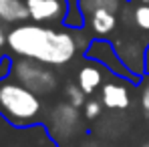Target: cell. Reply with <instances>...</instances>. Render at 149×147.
<instances>
[{"mask_svg":"<svg viewBox=\"0 0 149 147\" xmlns=\"http://www.w3.org/2000/svg\"><path fill=\"white\" fill-rule=\"evenodd\" d=\"M129 0H77V6L79 10L85 14V18L97 10H111V12H117L121 14L125 6H127Z\"/></svg>","mask_w":149,"mask_h":147,"instance_id":"13","label":"cell"},{"mask_svg":"<svg viewBox=\"0 0 149 147\" xmlns=\"http://www.w3.org/2000/svg\"><path fill=\"white\" fill-rule=\"evenodd\" d=\"M83 56L89 59V61L99 63L101 67H105L107 73L115 75L119 79H125V81H129L133 85H139V81H141L123 65V61H121V56H119V52H117L111 38H93L89 42L87 50L83 52Z\"/></svg>","mask_w":149,"mask_h":147,"instance_id":"5","label":"cell"},{"mask_svg":"<svg viewBox=\"0 0 149 147\" xmlns=\"http://www.w3.org/2000/svg\"><path fill=\"white\" fill-rule=\"evenodd\" d=\"M145 73H149V40L145 45Z\"/></svg>","mask_w":149,"mask_h":147,"instance_id":"18","label":"cell"},{"mask_svg":"<svg viewBox=\"0 0 149 147\" xmlns=\"http://www.w3.org/2000/svg\"><path fill=\"white\" fill-rule=\"evenodd\" d=\"M113 45L119 52L123 65L137 79H141L145 75V45L147 42H141L135 36H119L113 40Z\"/></svg>","mask_w":149,"mask_h":147,"instance_id":"7","label":"cell"},{"mask_svg":"<svg viewBox=\"0 0 149 147\" xmlns=\"http://www.w3.org/2000/svg\"><path fill=\"white\" fill-rule=\"evenodd\" d=\"M69 2H71V6H77V0H69ZM71 6H69V8H71Z\"/></svg>","mask_w":149,"mask_h":147,"instance_id":"19","label":"cell"},{"mask_svg":"<svg viewBox=\"0 0 149 147\" xmlns=\"http://www.w3.org/2000/svg\"><path fill=\"white\" fill-rule=\"evenodd\" d=\"M4 56H6V54H2V52H0V63H2V59H4Z\"/></svg>","mask_w":149,"mask_h":147,"instance_id":"21","label":"cell"},{"mask_svg":"<svg viewBox=\"0 0 149 147\" xmlns=\"http://www.w3.org/2000/svg\"><path fill=\"white\" fill-rule=\"evenodd\" d=\"M137 2H143V4H149V0H137Z\"/></svg>","mask_w":149,"mask_h":147,"instance_id":"20","label":"cell"},{"mask_svg":"<svg viewBox=\"0 0 149 147\" xmlns=\"http://www.w3.org/2000/svg\"><path fill=\"white\" fill-rule=\"evenodd\" d=\"M8 75L40 97H49L58 89V75L54 71V67L45 65L40 61H32V59H24V56H12Z\"/></svg>","mask_w":149,"mask_h":147,"instance_id":"3","label":"cell"},{"mask_svg":"<svg viewBox=\"0 0 149 147\" xmlns=\"http://www.w3.org/2000/svg\"><path fill=\"white\" fill-rule=\"evenodd\" d=\"M65 101H69L71 105L83 109L85 103H87V95H85V91L77 83H67V87H65Z\"/></svg>","mask_w":149,"mask_h":147,"instance_id":"14","label":"cell"},{"mask_svg":"<svg viewBox=\"0 0 149 147\" xmlns=\"http://www.w3.org/2000/svg\"><path fill=\"white\" fill-rule=\"evenodd\" d=\"M129 81L115 77L113 81H105V85L101 87V103L105 109L111 111H125L131 105V93H129Z\"/></svg>","mask_w":149,"mask_h":147,"instance_id":"8","label":"cell"},{"mask_svg":"<svg viewBox=\"0 0 149 147\" xmlns=\"http://www.w3.org/2000/svg\"><path fill=\"white\" fill-rule=\"evenodd\" d=\"M28 8V20L38 24L63 26L69 6V0H24Z\"/></svg>","mask_w":149,"mask_h":147,"instance_id":"6","label":"cell"},{"mask_svg":"<svg viewBox=\"0 0 149 147\" xmlns=\"http://www.w3.org/2000/svg\"><path fill=\"white\" fill-rule=\"evenodd\" d=\"M50 105L10 75L0 77V117L14 127L45 125Z\"/></svg>","mask_w":149,"mask_h":147,"instance_id":"2","label":"cell"},{"mask_svg":"<svg viewBox=\"0 0 149 147\" xmlns=\"http://www.w3.org/2000/svg\"><path fill=\"white\" fill-rule=\"evenodd\" d=\"M139 105L149 117V73H145L139 81Z\"/></svg>","mask_w":149,"mask_h":147,"instance_id":"15","label":"cell"},{"mask_svg":"<svg viewBox=\"0 0 149 147\" xmlns=\"http://www.w3.org/2000/svg\"><path fill=\"white\" fill-rule=\"evenodd\" d=\"M121 12H123V20L127 24H133L137 30L147 34L149 38V4L137 2L135 6H131V0H129Z\"/></svg>","mask_w":149,"mask_h":147,"instance_id":"12","label":"cell"},{"mask_svg":"<svg viewBox=\"0 0 149 147\" xmlns=\"http://www.w3.org/2000/svg\"><path fill=\"white\" fill-rule=\"evenodd\" d=\"M6 47L12 56L40 61L54 69L67 67L79 52H83L73 28L38 24L32 20L10 26L6 34Z\"/></svg>","mask_w":149,"mask_h":147,"instance_id":"1","label":"cell"},{"mask_svg":"<svg viewBox=\"0 0 149 147\" xmlns=\"http://www.w3.org/2000/svg\"><path fill=\"white\" fill-rule=\"evenodd\" d=\"M83 113H85V117H87L89 121L99 119L101 113H103V103H101L99 99H91V101H87L85 107H83Z\"/></svg>","mask_w":149,"mask_h":147,"instance_id":"16","label":"cell"},{"mask_svg":"<svg viewBox=\"0 0 149 147\" xmlns=\"http://www.w3.org/2000/svg\"><path fill=\"white\" fill-rule=\"evenodd\" d=\"M26 20H28V8L24 0H0V22L14 26Z\"/></svg>","mask_w":149,"mask_h":147,"instance_id":"11","label":"cell"},{"mask_svg":"<svg viewBox=\"0 0 149 147\" xmlns=\"http://www.w3.org/2000/svg\"><path fill=\"white\" fill-rule=\"evenodd\" d=\"M58 147H65V145H58Z\"/></svg>","mask_w":149,"mask_h":147,"instance_id":"22","label":"cell"},{"mask_svg":"<svg viewBox=\"0 0 149 147\" xmlns=\"http://www.w3.org/2000/svg\"><path fill=\"white\" fill-rule=\"evenodd\" d=\"M45 125L49 129L50 137L56 141V145H65L67 141L77 137V133L83 127L81 109L71 105L69 101H61V103L50 107L49 119H47Z\"/></svg>","mask_w":149,"mask_h":147,"instance_id":"4","label":"cell"},{"mask_svg":"<svg viewBox=\"0 0 149 147\" xmlns=\"http://www.w3.org/2000/svg\"><path fill=\"white\" fill-rule=\"evenodd\" d=\"M119 26V14L111 10H97L87 16V28L93 38H111Z\"/></svg>","mask_w":149,"mask_h":147,"instance_id":"10","label":"cell"},{"mask_svg":"<svg viewBox=\"0 0 149 147\" xmlns=\"http://www.w3.org/2000/svg\"><path fill=\"white\" fill-rule=\"evenodd\" d=\"M77 85L85 91L87 97L97 93L105 85V67H101L95 61L85 59V65H81V69L77 71Z\"/></svg>","mask_w":149,"mask_h":147,"instance_id":"9","label":"cell"},{"mask_svg":"<svg viewBox=\"0 0 149 147\" xmlns=\"http://www.w3.org/2000/svg\"><path fill=\"white\" fill-rule=\"evenodd\" d=\"M6 34H8V30H4V22H0V49L6 47Z\"/></svg>","mask_w":149,"mask_h":147,"instance_id":"17","label":"cell"}]
</instances>
